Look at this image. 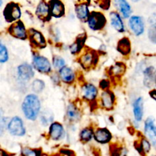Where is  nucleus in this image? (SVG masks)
Here are the masks:
<instances>
[{
  "label": "nucleus",
  "instance_id": "412c9836",
  "mask_svg": "<svg viewBox=\"0 0 156 156\" xmlns=\"http://www.w3.org/2000/svg\"><path fill=\"white\" fill-rule=\"evenodd\" d=\"M133 115L137 122H140L143 117V100L140 97L133 103Z\"/></svg>",
  "mask_w": 156,
  "mask_h": 156
},
{
  "label": "nucleus",
  "instance_id": "c9c22d12",
  "mask_svg": "<svg viewBox=\"0 0 156 156\" xmlns=\"http://www.w3.org/2000/svg\"><path fill=\"white\" fill-rule=\"evenodd\" d=\"M110 86V82L108 80H102L101 82H100V87L102 88V89L106 90L107 88H109Z\"/></svg>",
  "mask_w": 156,
  "mask_h": 156
},
{
  "label": "nucleus",
  "instance_id": "b1692460",
  "mask_svg": "<svg viewBox=\"0 0 156 156\" xmlns=\"http://www.w3.org/2000/svg\"><path fill=\"white\" fill-rule=\"evenodd\" d=\"M76 13L78 18L82 21H86L89 17L90 13L88 11V5L86 3H80L76 6Z\"/></svg>",
  "mask_w": 156,
  "mask_h": 156
},
{
  "label": "nucleus",
  "instance_id": "e433bc0d",
  "mask_svg": "<svg viewBox=\"0 0 156 156\" xmlns=\"http://www.w3.org/2000/svg\"><path fill=\"white\" fill-rule=\"evenodd\" d=\"M149 94H150V97L156 101V89L152 90V91L149 92Z\"/></svg>",
  "mask_w": 156,
  "mask_h": 156
},
{
  "label": "nucleus",
  "instance_id": "9b49d317",
  "mask_svg": "<svg viewBox=\"0 0 156 156\" xmlns=\"http://www.w3.org/2000/svg\"><path fill=\"white\" fill-rule=\"evenodd\" d=\"M49 5L53 17L60 18L65 15V6L60 0H50Z\"/></svg>",
  "mask_w": 156,
  "mask_h": 156
},
{
  "label": "nucleus",
  "instance_id": "2f4dec72",
  "mask_svg": "<svg viewBox=\"0 0 156 156\" xmlns=\"http://www.w3.org/2000/svg\"><path fill=\"white\" fill-rule=\"evenodd\" d=\"M9 59V53H8L7 48L5 47L1 43L0 44V62L1 63H4V62H7Z\"/></svg>",
  "mask_w": 156,
  "mask_h": 156
},
{
  "label": "nucleus",
  "instance_id": "2eb2a0df",
  "mask_svg": "<svg viewBox=\"0 0 156 156\" xmlns=\"http://www.w3.org/2000/svg\"><path fill=\"white\" fill-rule=\"evenodd\" d=\"M144 85L149 88L156 86V69L149 66L144 71Z\"/></svg>",
  "mask_w": 156,
  "mask_h": 156
},
{
  "label": "nucleus",
  "instance_id": "4468645a",
  "mask_svg": "<svg viewBox=\"0 0 156 156\" xmlns=\"http://www.w3.org/2000/svg\"><path fill=\"white\" fill-rule=\"evenodd\" d=\"M18 75L21 79L27 81L34 77V72L31 66L27 63H24L18 67Z\"/></svg>",
  "mask_w": 156,
  "mask_h": 156
},
{
  "label": "nucleus",
  "instance_id": "f03ea898",
  "mask_svg": "<svg viewBox=\"0 0 156 156\" xmlns=\"http://www.w3.org/2000/svg\"><path fill=\"white\" fill-rule=\"evenodd\" d=\"M3 15L5 20L9 23L14 22L19 19L21 15V12L18 3L9 2L7 4L3 11Z\"/></svg>",
  "mask_w": 156,
  "mask_h": 156
},
{
  "label": "nucleus",
  "instance_id": "7ed1b4c3",
  "mask_svg": "<svg viewBox=\"0 0 156 156\" xmlns=\"http://www.w3.org/2000/svg\"><path fill=\"white\" fill-rule=\"evenodd\" d=\"M107 20L105 15L101 12H92L88 18V24L94 30H100L105 27Z\"/></svg>",
  "mask_w": 156,
  "mask_h": 156
},
{
  "label": "nucleus",
  "instance_id": "393cba45",
  "mask_svg": "<svg viewBox=\"0 0 156 156\" xmlns=\"http://www.w3.org/2000/svg\"><path fill=\"white\" fill-rule=\"evenodd\" d=\"M117 50L123 56L129 55L131 51V44L129 38L123 37L117 44Z\"/></svg>",
  "mask_w": 156,
  "mask_h": 156
},
{
  "label": "nucleus",
  "instance_id": "473e14b6",
  "mask_svg": "<svg viewBox=\"0 0 156 156\" xmlns=\"http://www.w3.org/2000/svg\"><path fill=\"white\" fill-rule=\"evenodd\" d=\"M53 63L55 68L59 69L63 66H65V60L60 56H54L53 59Z\"/></svg>",
  "mask_w": 156,
  "mask_h": 156
},
{
  "label": "nucleus",
  "instance_id": "7c9ffc66",
  "mask_svg": "<svg viewBox=\"0 0 156 156\" xmlns=\"http://www.w3.org/2000/svg\"><path fill=\"white\" fill-rule=\"evenodd\" d=\"M148 34H149V38L152 43L156 44V22L155 21H152V24H151L150 27L149 28V31H148Z\"/></svg>",
  "mask_w": 156,
  "mask_h": 156
},
{
  "label": "nucleus",
  "instance_id": "0eeeda50",
  "mask_svg": "<svg viewBox=\"0 0 156 156\" xmlns=\"http://www.w3.org/2000/svg\"><path fill=\"white\" fill-rule=\"evenodd\" d=\"M98 60V56L94 52H87L79 58V63L85 69L91 68L92 66H95Z\"/></svg>",
  "mask_w": 156,
  "mask_h": 156
},
{
  "label": "nucleus",
  "instance_id": "ddd939ff",
  "mask_svg": "<svg viewBox=\"0 0 156 156\" xmlns=\"http://www.w3.org/2000/svg\"><path fill=\"white\" fill-rule=\"evenodd\" d=\"M49 133H50V136L52 140L57 141V140L63 138L64 135H65V130H64V128L62 124L57 123V122H55L50 125Z\"/></svg>",
  "mask_w": 156,
  "mask_h": 156
},
{
  "label": "nucleus",
  "instance_id": "6ab92c4d",
  "mask_svg": "<svg viewBox=\"0 0 156 156\" xmlns=\"http://www.w3.org/2000/svg\"><path fill=\"white\" fill-rule=\"evenodd\" d=\"M114 4L124 18H127L130 16L132 9L126 0H114Z\"/></svg>",
  "mask_w": 156,
  "mask_h": 156
},
{
  "label": "nucleus",
  "instance_id": "5701e85b",
  "mask_svg": "<svg viewBox=\"0 0 156 156\" xmlns=\"http://www.w3.org/2000/svg\"><path fill=\"white\" fill-rule=\"evenodd\" d=\"M59 76L66 83H72L75 79V73L71 68L63 66L59 69Z\"/></svg>",
  "mask_w": 156,
  "mask_h": 156
},
{
  "label": "nucleus",
  "instance_id": "aec40b11",
  "mask_svg": "<svg viewBox=\"0 0 156 156\" xmlns=\"http://www.w3.org/2000/svg\"><path fill=\"white\" fill-rule=\"evenodd\" d=\"M85 41H86V34H82L79 35V36L76 38V41H75V42L69 47L70 52H71L73 54L79 53V52L82 50V49L83 48L84 45H85Z\"/></svg>",
  "mask_w": 156,
  "mask_h": 156
},
{
  "label": "nucleus",
  "instance_id": "423d86ee",
  "mask_svg": "<svg viewBox=\"0 0 156 156\" xmlns=\"http://www.w3.org/2000/svg\"><path fill=\"white\" fill-rule=\"evenodd\" d=\"M34 67L38 72L42 73H49L51 71V65L46 57L42 56H34L33 59Z\"/></svg>",
  "mask_w": 156,
  "mask_h": 156
},
{
  "label": "nucleus",
  "instance_id": "bb28decb",
  "mask_svg": "<svg viewBox=\"0 0 156 156\" xmlns=\"http://www.w3.org/2000/svg\"><path fill=\"white\" fill-rule=\"evenodd\" d=\"M126 66L122 62H117L110 69V74L114 76H120L125 73Z\"/></svg>",
  "mask_w": 156,
  "mask_h": 156
},
{
  "label": "nucleus",
  "instance_id": "4c0bfd02",
  "mask_svg": "<svg viewBox=\"0 0 156 156\" xmlns=\"http://www.w3.org/2000/svg\"><path fill=\"white\" fill-rule=\"evenodd\" d=\"M133 1H135V2H137V1H138V0H133Z\"/></svg>",
  "mask_w": 156,
  "mask_h": 156
},
{
  "label": "nucleus",
  "instance_id": "a878e982",
  "mask_svg": "<svg viewBox=\"0 0 156 156\" xmlns=\"http://www.w3.org/2000/svg\"><path fill=\"white\" fill-rule=\"evenodd\" d=\"M135 148L140 153L146 154L150 151L151 145L147 140L143 139L141 141H139L138 145L135 143Z\"/></svg>",
  "mask_w": 156,
  "mask_h": 156
},
{
  "label": "nucleus",
  "instance_id": "a211bd4d",
  "mask_svg": "<svg viewBox=\"0 0 156 156\" xmlns=\"http://www.w3.org/2000/svg\"><path fill=\"white\" fill-rule=\"evenodd\" d=\"M82 95L86 100L93 101L98 95V89L92 84H85L82 87Z\"/></svg>",
  "mask_w": 156,
  "mask_h": 156
},
{
  "label": "nucleus",
  "instance_id": "c756f323",
  "mask_svg": "<svg viewBox=\"0 0 156 156\" xmlns=\"http://www.w3.org/2000/svg\"><path fill=\"white\" fill-rule=\"evenodd\" d=\"M45 88V83L44 81L41 79H36L32 83V89L34 92L40 93L43 91Z\"/></svg>",
  "mask_w": 156,
  "mask_h": 156
},
{
  "label": "nucleus",
  "instance_id": "20e7f679",
  "mask_svg": "<svg viewBox=\"0 0 156 156\" xmlns=\"http://www.w3.org/2000/svg\"><path fill=\"white\" fill-rule=\"evenodd\" d=\"M8 129L12 135L23 136L25 134V127L22 120L18 117H15L8 124Z\"/></svg>",
  "mask_w": 156,
  "mask_h": 156
},
{
  "label": "nucleus",
  "instance_id": "9d476101",
  "mask_svg": "<svg viewBox=\"0 0 156 156\" xmlns=\"http://www.w3.org/2000/svg\"><path fill=\"white\" fill-rule=\"evenodd\" d=\"M29 39L34 47L38 48H44L46 47V41L42 34L35 29L31 28L28 31Z\"/></svg>",
  "mask_w": 156,
  "mask_h": 156
},
{
  "label": "nucleus",
  "instance_id": "39448f33",
  "mask_svg": "<svg viewBox=\"0 0 156 156\" xmlns=\"http://www.w3.org/2000/svg\"><path fill=\"white\" fill-rule=\"evenodd\" d=\"M9 32L12 36L15 37L18 39L25 40L27 37L24 24L21 21L14 22L9 28Z\"/></svg>",
  "mask_w": 156,
  "mask_h": 156
},
{
  "label": "nucleus",
  "instance_id": "4be33fe9",
  "mask_svg": "<svg viewBox=\"0 0 156 156\" xmlns=\"http://www.w3.org/2000/svg\"><path fill=\"white\" fill-rule=\"evenodd\" d=\"M110 17H111V24H112L113 27H114L118 32H120V33L124 32V24H123V21H122L120 15H119L117 12H111Z\"/></svg>",
  "mask_w": 156,
  "mask_h": 156
},
{
  "label": "nucleus",
  "instance_id": "c85d7f7f",
  "mask_svg": "<svg viewBox=\"0 0 156 156\" xmlns=\"http://www.w3.org/2000/svg\"><path fill=\"white\" fill-rule=\"evenodd\" d=\"M66 115L69 120H71V121H75L79 118V112L78 111L76 106L73 105H69L68 108H67Z\"/></svg>",
  "mask_w": 156,
  "mask_h": 156
},
{
  "label": "nucleus",
  "instance_id": "72a5a7b5",
  "mask_svg": "<svg viewBox=\"0 0 156 156\" xmlns=\"http://www.w3.org/2000/svg\"><path fill=\"white\" fill-rule=\"evenodd\" d=\"M22 155H41V152L39 150H35V149H27V148H24L22 149Z\"/></svg>",
  "mask_w": 156,
  "mask_h": 156
},
{
  "label": "nucleus",
  "instance_id": "6e6552de",
  "mask_svg": "<svg viewBox=\"0 0 156 156\" xmlns=\"http://www.w3.org/2000/svg\"><path fill=\"white\" fill-rule=\"evenodd\" d=\"M145 133L156 149V124L153 118H148L145 122Z\"/></svg>",
  "mask_w": 156,
  "mask_h": 156
},
{
  "label": "nucleus",
  "instance_id": "dca6fc26",
  "mask_svg": "<svg viewBox=\"0 0 156 156\" xmlns=\"http://www.w3.org/2000/svg\"><path fill=\"white\" fill-rule=\"evenodd\" d=\"M94 140L99 143L101 144H105L111 141V138H112V135L106 128H99V129H96L94 134Z\"/></svg>",
  "mask_w": 156,
  "mask_h": 156
},
{
  "label": "nucleus",
  "instance_id": "f8f14e48",
  "mask_svg": "<svg viewBox=\"0 0 156 156\" xmlns=\"http://www.w3.org/2000/svg\"><path fill=\"white\" fill-rule=\"evenodd\" d=\"M36 15L42 21H49L50 19V17L52 16L49 4H47L44 1L41 2L37 7Z\"/></svg>",
  "mask_w": 156,
  "mask_h": 156
},
{
  "label": "nucleus",
  "instance_id": "f3484780",
  "mask_svg": "<svg viewBox=\"0 0 156 156\" xmlns=\"http://www.w3.org/2000/svg\"><path fill=\"white\" fill-rule=\"evenodd\" d=\"M102 105L106 109H112L115 102V96L114 93L109 90H105L101 94Z\"/></svg>",
  "mask_w": 156,
  "mask_h": 156
},
{
  "label": "nucleus",
  "instance_id": "cd10ccee",
  "mask_svg": "<svg viewBox=\"0 0 156 156\" xmlns=\"http://www.w3.org/2000/svg\"><path fill=\"white\" fill-rule=\"evenodd\" d=\"M94 132H93L92 128H85L81 131L80 135H79L81 141L83 142V143H88L92 139V137L94 136Z\"/></svg>",
  "mask_w": 156,
  "mask_h": 156
},
{
  "label": "nucleus",
  "instance_id": "f704fd0d",
  "mask_svg": "<svg viewBox=\"0 0 156 156\" xmlns=\"http://www.w3.org/2000/svg\"><path fill=\"white\" fill-rule=\"evenodd\" d=\"M98 5L105 10H108L111 6V0H98Z\"/></svg>",
  "mask_w": 156,
  "mask_h": 156
},
{
  "label": "nucleus",
  "instance_id": "f257e3e1",
  "mask_svg": "<svg viewBox=\"0 0 156 156\" xmlns=\"http://www.w3.org/2000/svg\"><path fill=\"white\" fill-rule=\"evenodd\" d=\"M41 110V102L37 96L28 94L22 103V111L24 116L30 120H34Z\"/></svg>",
  "mask_w": 156,
  "mask_h": 156
},
{
  "label": "nucleus",
  "instance_id": "1a4fd4ad",
  "mask_svg": "<svg viewBox=\"0 0 156 156\" xmlns=\"http://www.w3.org/2000/svg\"><path fill=\"white\" fill-rule=\"evenodd\" d=\"M129 24L132 31L136 36L143 34V32H144L145 24L141 17L137 16V15L132 16L129 19Z\"/></svg>",
  "mask_w": 156,
  "mask_h": 156
}]
</instances>
